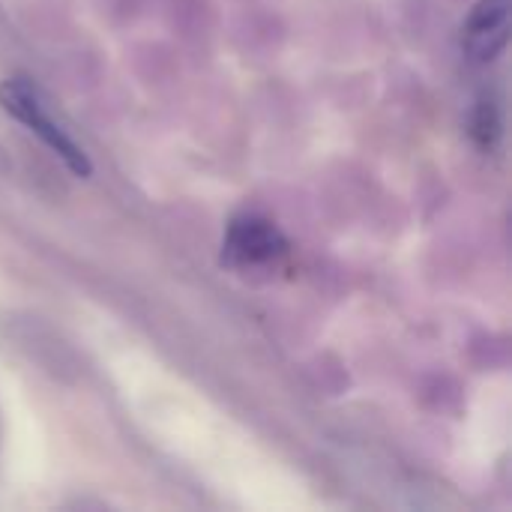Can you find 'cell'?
<instances>
[{"label": "cell", "instance_id": "5", "mask_svg": "<svg viewBox=\"0 0 512 512\" xmlns=\"http://www.w3.org/2000/svg\"><path fill=\"white\" fill-rule=\"evenodd\" d=\"M0 171H9V159H6L3 147H0Z\"/></svg>", "mask_w": 512, "mask_h": 512}, {"label": "cell", "instance_id": "2", "mask_svg": "<svg viewBox=\"0 0 512 512\" xmlns=\"http://www.w3.org/2000/svg\"><path fill=\"white\" fill-rule=\"evenodd\" d=\"M288 255V240L270 222L258 213H240L228 222L225 240H222V264L237 273H264L276 270Z\"/></svg>", "mask_w": 512, "mask_h": 512}, {"label": "cell", "instance_id": "1", "mask_svg": "<svg viewBox=\"0 0 512 512\" xmlns=\"http://www.w3.org/2000/svg\"><path fill=\"white\" fill-rule=\"evenodd\" d=\"M0 108L15 117L18 123H24L33 135H39L48 150L75 174V177H90L93 165L90 156L84 153V147L51 117V111L45 108V99L39 93V87L24 78V75H12L0 81Z\"/></svg>", "mask_w": 512, "mask_h": 512}, {"label": "cell", "instance_id": "4", "mask_svg": "<svg viewBox=\"0 0 512 512\" xmlns=\"http://www.w3.org/2000/svg\"><path fill=\"white\" fill-rule=\"evenodd\" d=\"M468 132L474 138V144L480 150H492L498 141H501V132H504V120H501V108L492 96H483L474 111H471V123H468Z\"/></svg>", "mask_w": 512, "mask_h": 512}, {"label": "cell", "instance_id": "3", "mask_svg": "<svg viewBox=\"0 0 512 512\" xmlns=\"http://www.w3.org/2000/svg\"><path fill=\"white\" fill-rule=\"evenodd\" d=\"M510 42V0H477L462 24V48L477 63H492Z\"/></svg>", "mask_w": 512, "mask_h": 512}]
</instances>
